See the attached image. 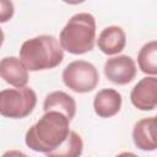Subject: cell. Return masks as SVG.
<instances>
[{
    "mask_svg": "<svg viewBox=\"0 0 157 157\" xmlns=\"http://www.w3.org/2000/svg\"><path fill=\"white\" fill-rule=\"evenodd\" d=\"M97 45L98 49L105 55L119 54L126 45V34L119 26H108L99 33Z\"/></svg>",
    "mask_w": 157,
    "mask_h": 157,
    "instance_id": "8fae6325",
    "label": "cell"
},
{
    "mask_svg": "<svg viewBox=\"0 0 157 157\" xmlns=\"http://www.w3.org/2000/svg\"><path fill=\"white\" fill-rule=\"evenodd\" d=\"M132 141L142 151H155L156 142V117L140 119L132 128Z\"/></svg>",
    "mask_w": 157,
    "mask_h": 157,
    "instance_id": "30bf717a",
    "label": "cell"
},
{
    "mask_svg": "<svg viewBox=\"0 0 157 157\" xmlns=\"http://www.w3.org/2000/svg\"><path fill=\"white\" fill-rule=\"evenodd\" d=\"M139 69L150 76L157 75V42L150 40L145 43L137 54Z\"/></svg>",
    "mask_w": 157,
    "mask_h": 157,
    "instance_id": "4fadbf2b",
    "label": "cell"
},
{
    "mask_svg": "<svg viewBox=\"0 0 157 157\" xmlns=\"http://www.w3.org/2000/svg\"><path fill=\"white\" fill-rule=\"evenodd\" d=\"M70 131V120L63 113L45 112L26 131L25 142L32 151L45 155L60 146Z\"/></svg>",
    "mask_w": 157,
    "mask_h": 157,
    "instance_id": "6da1fadb",
    "label": "cell"
},
{
    "mask_svg": "<svg viewBox=\"0 0 157 157\" xmlns=\"http://www.w3.org/2000/svg\"><path fill=\"white\" fill-rule=\"evenodd\" d=\"M64 85L76 93L93 91L99 82V74L96 66L86 60H74L63 70Z\"/></svg>",
    "mask_w": 157,
    "mask_h": 157,
    "instance_id": "5b68a950",
    "label": "cell"
},
{
    "mask_svg": "<svg viewBox=\"0 0 157 157\" xmlns=\"http://www.w3.org/2000/svg\"><path fill=\"white\" fill-rule=\"evenodd\" d=\"M4 40H5V34H4V31H2L1 27H0V48H1V45L4 44Z\"/></svg>",
    "mask_w": 157,
    "mask_h": 157,
    "instance_id": "ac0fdd59",
    "label": "cell"
},
{
    "mask_svg": "<svg viewBox=\"0 0 157 157\" xmlns=\"http://www.w3.org/2000/svg\"><path fill=\"white\" fill-rule=\"evenodd\" d=\"M63 50L74 55L91 52L96 43V20L88 12H78L70 17L59 34Z\"/></svg>",
    "mask_w": 157,
    "mask_h": 157,
    "instance_id": "3957f363",
    "label": "cell"
},
{
    "mask_svg": "<svg viewBox=\"0 0 157 157\" xmlns=\"http://www.w3.org/2000/svg\"><path fill=\"white\" fill-rule=\"evenodd\" d=\"M15 13L13 2L10 0H0V23H5L12 18Z\"/></svg>",
    "mask_w": 157,
    "mask_h": 157,
    "instance_id": "9a60e30c",
    "label": "cell"
},
{
    "mask_svg": "<svg viewBox=\"0 0 157 157\" xmlns=\"http://www.w3.org/2000/svg\"><path fill=\"white\" fill-rule=\"evenodd\" d=\"M103 71L110 82L115 85H128L135 78L137 69L131 56L118 55L105 60Z\"/></svg>",
    "mask_w": 157,
    "mask_h": 157,
    "instance_id": "8992f818",
    "label": "cell"
},
{
    "mask_svg": "<svg viewBox=\"0 0 157 157\" xmlns=\"http://www.w3.org/2000/svg\"><path fill=\"white\" fill-rule=\"evenodd\" d=\"M121 94L114 88H103L93 98V109L99 118H112L120 112Z\"/></svg>",
    "mask_w": 157,
    "mask_h": 157,
    "instance_id": "9c48e42d",
    "label": "cell"
},
{
    "mask_svg": "<svg viewBox=\"0 0 157 157\" xmlns=\"http://www.w3.org/2000/svg\"><path fill=\"white\" fill-rule=\"evenodd\" d=\"M83 151L82 137L76 131H70L66 140L55 150L45 153V157H80Z\"/></svg>",
    "mask_w": 157,
    "mask_h": 157,
    "instance_id": "5bb4252c",
    "label": "cell"
},
{
    "mask_svg": "<svg viewBox=\"0 0 157 157\" xmlns=\"http://www.w3.org/2000/svg\"><path fill=\"white\" fill-rule=\"evenodd\" d=\"M43 110L44 113L52 110L60 112L71 121L76 114V102L74 97L64 91H53L45 96Z\"/></svg>",
    "mask_w": 157,
    "mask_h": 157,
    "instance_id": "7c38bea8",
    "label": "cell"
},
{
    "mask_svg": "<svg viewBox=\"0 0 157 157\" xmlns=\"http://www.w3.org/2000/svg\"><path fill=\"white\" fill-rule=\"evenodd\" d=\"M20 59L28 71L49 70L61 64L64 50L54 36L40 34L22 43Z\"/></svg>",
    "mask_w": 157,
    "mask_h": 157,
    "instance_id": "7a4b0ae2",
    "label": "cell"
},
{
    "mask_svg": "<svg viewBox=\"0 0 157 157\" xmlns=\"http://www.w3.org/2000/svg\"><path fill=\"white\" fill-rule=\"evenodd\" d=\"M115 157H139V156H137V155H135L134 152H130V151H124V152L118 153Z\"/></svg>",
    "mask_w": 157,
    "mask_h": 157,
    "instance_id": "e0dca14e",
    "label": "cell"
},
{
    "mask_svg": "<svg viewBox=\"0 0 157 157\" xmlns=\"http://www.w3.org/2000/svg\"><path fill=\"white\" fill-rule=\"evenodd\" d=\"M130 101L140 110H153L157 105V77L146 76L141 78L132 87Z\"/></svg>",
    "mask_w": 157,
    "mask_h": 157,
    "instance_id": "52a82bcc",
    "label": "cell"
},
{
    "mask_svg": "<svg viewBox=\"0 0 157 157\" xmlns=\"http://www.w3.org/2000/svg\"><path fill=\"white\" fill-rule=\"evenodd\" d=\"M37 105V94L31 87H15L0 91V115L10 119L28 117Z\"/></svg>",
    "mask_w": 157,
    "mask_h": 157,
    "instance_id": "277c9868",
    "label": "cell"
},
{
    "mask_svg": "<svg viewBox=\"0 0 157 157\" xmlns=\"http://www.w3.org/2000/svg\"><path fill=\"white\" fill-rule=\"evenodd\" d=\"M1 157H28V156L20 150H9V151L4 152Z\"/></svg>",
    "mask_w": 157,
    "mask_h": 157,
    "instance_id": "2e32d148",
    "label": "cell"
},
{
    "mask_svg": "<svg viewBox=\"0 0 157 157\" xmlns=\"http://www.w3.org/2000/svg\"><path fill=\"white\" fill-rule=\"evenodd\" d=\"M0 77L13 87H26L28 83V70L17 56L0 59Z\"/></svg>",
    "mask_w": 157,
    "mask_h": 157,
    "instance_id": "ba28073f",
    "label": "cell"
}]
</instances>
